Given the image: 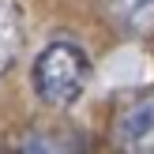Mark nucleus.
Returning <instances> with one entry per match:
<instances>
[{"mask_svg":"<svg viewBox=\"0 0 154 154\" xmlns=\"http://www.w3.org/2000/svg\"><path fill=\"white\" fill-rule=\"evenodd\" d=\"M34 94L53 109H68L83 98L90 83V57L75 42H49L34 60Z\"/></svg>","mask_w":154,"mask_h":154,"instance_id":"1","label":"nucleus"},{"mask_svg":"<svg viewBox=\"0 0 154 154\" xmlns=\"http://www.w3.org/2000/svg\"><path fill=\"white\" fill-rule=\"evenodd\" d=\"M113 139L120 154H154V90H143L120 105L113 120Z\"/></svg>","mask_w":154,"mask_h":154,"instance_id":"2","label":"nucleus"},{"mask_svg":"<svg viewBox=\"0 0 154 154\" xmlns=\"http://www.w3.org/2000/svg\"><path fill=\"white\" fill-rule=\"evenodd\" d=\"M94 11L117 38L128 42L154 38V0H94Z\"/></svg>","mask_w":154,"mask_h":154,"instance_id":"3","label":"nucleus"},{"mask_svg":"<svg viewBox=\"0 0 154 154\" xmlns=\"http://www.w3.org/2000/svg\"><path fill=\"white\" fill-rule=\"evenodd\" d=\"M11 150L15 154H83L87 139L64 124H38V128H26V132L15 135Z\"/></svg>","mask_w":154,"mask_h":154,"instance_id":"4","label":"nucleus"},{"mask_svg":"<svg viewBox=\"0 0 154 154\" xmlns=\"http://www.w3.org/2000/svg\"><path fill=\"white\" fill-rule=\"evenodd\" d=\"M23 49V8L19 0H0V75L15 64Z\"/></svg>","mask_w":154,"mask_h":154,"instance_id":"5","label":"nucleus"}]
</instances>
